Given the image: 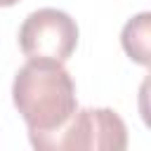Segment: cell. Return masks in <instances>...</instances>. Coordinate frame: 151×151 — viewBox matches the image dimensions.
Wrapping results in <instances>:
<instances>
[{"instance_id":"3","label":"cell","mask_w":151,"mask_h":151,"mask_svg":"<svg viewBox=\"0 0 151 151\" xmlns=\"http://www.w3.org/2000/svg\"><path fill=\"white\" fill-rule=\"evenodd\" d=\"M19 47L28 59L66 61L78 47V24L57 7L31 12L19 28Z\"/></svg>"},{"instance_id":"1","label":"cell","mask_w":151,"mask_h":151,"mask_svg":"<svg viewBox=\"0 0 151 151\" xmlns=\"http://www.w3.org/2000/svg\"><path fill=\"white\" fill-rule=\"evenodd\" d=\"M12 101L24 118L31 139L52 134L78 109L71 73L61 61L50 59H28L17 71Z\"/></svg>"},{"instance_id":"5","label":"cell","mask_w":151,"mask_h":151,"mask_svg":"<svg viewBox=\"0 0 151 151\" xmlns=\"http://www.w3.org/2000/svg\"><path fill=\"white\" fill-rule=\"evenodd\" d=\"M17 2H21V0H0V7H12Z\"/></svg>"},{"instance_id":"2","label":"cell","mask_w":151,"mask_h":151,"mask_svg":"<svg viewBox=\"0 0 151 151\" xmlns=\"http://www.w3.org/2000/svg\"><path fill=\"white\" fill-rule=\"evenodd\" d=\"M31 144L40 151H123L127 127L113 109H76L59 130Z\"/></svg>"},{"instance_id":"4","label":"cell","mask_w":151,"mask_h":151,"mask_svg":"<svg viewBox=\"0 0 151 151\" xmlns=\"http://www.w3.org/2000/svg\"><path fill=\"white\" fill-rule=\"evenodd\" d=\"M149 35H151V14L149 12H139L137 17H132L123 26V33H120L125 54L142 66H149Z\"/></svg>"}]
</instances>
